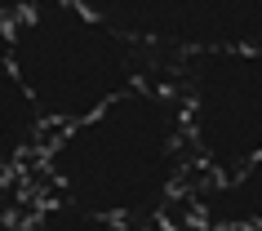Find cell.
<instances>
[{
	"instance_id": "cell-3",
	"label": "cell",
	"mask_w": 262,
	"mask_h": 231,
	"mask_svg": "<svg viewBox=\"0 0 262 231\" xmlns=\"http://www.w3.org/2000/svg\"><path fill=\"white\" fill-rule=\"evenodd\" d=\"M187 142L205 178H231L262 156V49H213L173 62Z\"/></svg>"
},
{
	"instance_id": "cell-2",
	"label": "cell",
	"mask_w": 262,
	"mask_h": 231,
	"mask_svg": "<svg viewBox=\"0 0 262 231\" xmlns=\"http://www.w3.org/2000/svg\"><path fill=\"white\" fill-rule=\"evenodd\" d=\"M9 49L49 134L89 120L151 80V54L80 0H36L18 23H9Z\"/></svg>"
},
{
	"instance_id": "cell-1",
	"label": "cell",
	"mask_w": 262,
	"mask_h": 231,
	"mask_svg": "<svg viewBox=\"0 0 262 231\" xmlns=\"http://www.w3.org/2000/svg\"><path fill=\"white\" fill-rule=\"evenodd\" d=\"M36 164L49 200L124 222H169L195 174L182 102L165 80H147L98 116L49 134Z\"/></svg>"
},
{
	"instance_id": "cell-9",
	"label": "cell",
	"mask_w": 262,
	"mask_h": 231,
	"mask_svg": "<svg viewBox=\"0 0 262 231\" xmlns=\"http://www.w3.org/2000/svg\"><path fill=\"white\" fill-rule=\"evenodd\" d=\"M0 231H31L27 222H14V218H0Z\"/></svg>"
},
{
	"instance_id": "cell-5",
	"label": "cell",
	"mask_w": 262,
	"mask_h": 231,
	"mask_svg": "<svg viewBox=\"0 0 262 231\" xmlns=\"http://www.w3.org/2000/svg\"><path fill=\"white\" fill-rule=\"evenodd\" d=\"M45 142H49V129H45L36 102L27 98L23 80H18L9 27H0V178H9L23 164L40 160Z\"/></svg>"
},
{
	"instance_id": "cell-6",
	"label": "cell",
	"mask_w": 262,
	"mask_h": 231,
	"mask_svg": "<svg viewBox=\"0 0 262 231\" xmlns=\"http://www.w3.org/2000/svg\"><path fill=\"white\" fill-rule=\"evenodd\" d=\"M191 209L200 231H262V156L231 178H205Z\"/></svg>"
},
{
	"instance_id": "cell-4",
	"label": "cell",
	"mask_w": 262,
	"mask_h": 231,
	"mask_svg": "<svg viewBox=\"0 0 262 231\" xmlns=\"http://www.w3.org/2000/svg\"><path fill=\"white\" fill-rule=\"evenodd\" d=\"M151 58L262 49V0H80Z\"/></svg>"
},
{
	"instance_id": "cell-7",
	"label": "cell",
	"mask_w": 262,
	"mask_h": 231,
	"mask_svg": "<svg viewBox=\"0 0 262 231\" xmlns=\"http://www.w3.org/2000/svg\"><path fill=\"white\" fill-rule=\"evenodd\" d=\"M31 231H200L178 227V222H124V218H94L80 209H67L58 200H45L31 218Z\"/></svg>"
},
{
	"instance_id": "cell-8",
	"label": "cell",
	"mask_w": 262,
	"mask_h": 231,
	"mask_svg": "<svg viewBox=\"0 0 262 231\" xmlns=\"http://www.w3.org/2000/svg\"><path fill=\"white\" fill-rule=\"evenodd\" d=\"M36 0H0V27H9V23H18V18L27 14Z\"/></svg>"
}]
</instances>
